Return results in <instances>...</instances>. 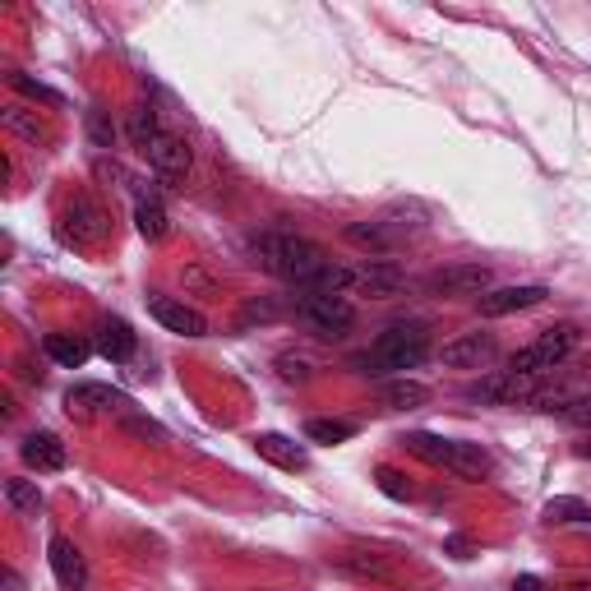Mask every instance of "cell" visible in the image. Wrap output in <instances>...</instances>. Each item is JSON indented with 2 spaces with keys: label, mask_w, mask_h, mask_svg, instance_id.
I'll list each match as a JSON object with an SVG mask.
<instances>
[{
  "label": "cell",
  "mask_w": 591,
  "mask_h": 591,
  "mask_svg": "<svg viewBox=\"0 0 591 591\" xmlns=\"http://www.w3.org/2000/svg\"><path fill=\"white\" fill-rule=\"evenodd\" d=\"M250 250L264 273H273L282 282H296L301 291H310L314 282L324 278V268L333 264L324 245L305 241V236H291V231H264V236H254Z\"/></svg>",
  "instance_id": "6da1fadb"
},
{
  "label": "cell",
  "mask_w": 591,
  "mask_h": 591,
  "mask_svg": "<svg viewBox=\"0 0 591 591\" xmlns=\"http://www.w3.org/2000/svg\"><path fill=\"white\" fill-rule=\"evenodd\" d=\"M430 356V324H421V319H402V324H388L379 338H374L370 351H361L356 356V370L361 374H407L416 370V365Z\"/></svg>",
  "instance_id": "7a4b0ae2"
},
{
  "label": "cell",
  "mask_w": 591,
  "mask_h": 591,
  "mask_svg": "<svg viewBox=\"0 0 591 591\" xmlns=\"http://www.w3.org/2000/svg\"><path fill=\"white\" fill-rule=\"evenodd\" d=\"M402 444H407L421 462H430V467H444V471H453V476H467V481H481L485 471H490V453H485L481 444H462V439L425 435V430L407 435Z\"/></svg>",
  "instance_id": "3957f363"
},
{
  "label": "cell",
  "mask_w": 591,
  "mask_h": 591,
  "mask_svg": "<svg viewBox=\"0 0 591 591\" xmlns=\"http://www.w3.org/2000/svg\"><path fill=\"white\" fill-rule=\"evenodd\" d=\"M582 333L573 324H555V328H545L536 342H527L522 351H513L508 356V370L513 374H550L555 365H564L573 351H578Z\"/></svg>",
  "instance_id": "277c9868"
},
{
  "label": "cell",
  "mask_w": 591,
  "mask_h": 591,
  "mask_svg": "<svg viewBox=\"0 0 591 591\" xmlns=\"http://www.w3.org/2000/svg\"><path fill=\"white\" fill-rule=\"evenodd\" d=\"M296 319L319 338H347L356 324V305L347 296H328V291H305L296 301Z\"/></svg>",
  "instance_id": "5b68a950"
},
{
  "label": "cell",
  "mask_w": 591,
  "mask_h": 591,
  "mask_svg": "<svg viewBox=\"0 0 591 591\" xmlns=\"http://www.w3.org/2000/svg\"><path fill=\"white\" fill-rule=\"evenodd\" d=\"M541 379L545 374H513V370H495L485 374L481 384L467 388L471 402H495V407H513V402H536L541 398Z\"/></svg>",
  "instance_id": "8992f818"
},
{
  "label": "cell",
  "mask_w": 591,
  "mask_h": 591,
  "mask_svg": "<svg viewBox=\"0 0 591 591\" xmlns=\"http://www.w3.org/2000/svg\"><path fill=\"white\" fill-rule=\"evenodd\" d=\"M425 287L435 291V296H485V291H490V268L485 264H444L425 278Z\"/></svg>",
  "instance_id": "52a82bcc"
},
{
  "label": "cell",
  "mask_w": 591,
  "mask_h": 591,
  "mask_svg": "<svg viewBox=\"0 0 591 591\" xmlns=\"http://www.w3.org/2000/svg\"><path fill=\"white\" fill-rule=\"evenodd\" d=\"M65 411L74 421H93V416H107V411H130V398L107 384H74L65 393Z\"/></svg>",
  "instance_id": "ba28073f"
},
{
  "label": "cell",
  "mask_w": 591,
  "mask_h": 591,
  "mask_svg": "<svg viewBox=\"0 0 591 591\" xmlns=\"http://www.w3.org/2000/svg\"><path fill=\"white\" fill-rule=\"evenodd\" d=\"M65 241L74 245H97L102 236H107V213L88 199V194H74L70 208H65Z\"/></svg>",
  "instance_id": "9c48e42d"
},
{
  "label": "cell",
  "mask_w": 591,
  "mask_h": 591,
  "mask_svg": "<svg viewBox=\"0 0 591 591\" xmlns=\"http://www.w3.org/2000/svg\"><path fill=\"white\" fill-rule=\"evenodd\" d=\"M550 291L541 282H522V287H495L481 296V314L485 319H499V314H518V310H531V305H541Z\"/></svg>",
  "instance_id": "30bf717a"
},
{
  "label": "cell",
  "mask_w": 591,
  "mask_h": 591,
  "mask_svg": "<svg viewBox=\"0 0 591 591\" xmlns=\"http://www.w3.org/2000/svg\"><path fill=\"white\" fill-rule=\"evenodd\" d=\"M148 310H153V319L167 328V333H181V338H204V333H208V319L194 310V305H185V301L153 296V305H148Z\"/></svg>",
  "instance_id": "8fae6325"
},
{
  "label": "cell",
  "mask_w": 591,
  "mask_h": 591,
  "mask_svg": "<svg viewBox=\"0 0 591 591\" xmlns=\"http://www.w3.org/2000/svg\"><path fill=\"white\" fill-rule=\"evenodd\" d=\"M47 559H51V573H56V582H61L65 591H84L88 564H84V555H79V545H74L70 536H51Z\"/></svg>",
  "instance_id": "7c38bea8"
},
{
  "label": "cell",
  "mask_w": 591,
  "mask_h": 591,
  "mask_svg": "<svg viewBox=\"0 0 591 591\" xmlns=\"http://www.w3.org/2000/svg\"><path fill=\"white\" fill-rule=\"evenodd\" d=\"M148 162H153L157 176H167V181H181L185 171H190V144H185L181 134L162 130V134H157V144L148 148Z\"/></svg>",
  "instance_id": "4fadbf2b"
},
{
  "label": "cell",
  "mask_w": 591,
  "mask_h": 591,
  "mask_svg": "<svg viewBox=\"0 0 591 591\" xmlns=\"http://www.w3.org/2000/svg\"><path fill=\"white\" fill-rule=\"evenodd\" d=\"M495 338L490 333H462V338H453V342H444V365H453V370H476V365H485L490 356H495Z\"/></svg>",
  "instance_id": "5bb4252c"
},
{
  "label": "cell",
  "mask_w": 591,
  "mask_h": 591,
  "mask_svg": "<svg viewBox=\"0 0 591 591\" xmlns=\"http://www.w3.org/2000/svg\"><path fill=\"white\" fill-rule=\"evenodd\" d=\"M19 453H24V462H28L33 471H65V462H70L65 444L51 435V430H37V435H28Z\"/></svg>",
  "instance_id": "9a60e30c"
},
{
  "label": "cell",
  "mask_w": 591,
  "mask_h": 591,
  "mask_svg": "<svg viewBox=\"0 0 591 591\" xmlns=\"http://www.w3.org/2000/svg\"><path fill=\"white\" fill-rule=\"evenodd\" d=\"M254 453H259L264 462H273V467H282V471H301L305 462H310L296 439L273 435V430H268V435H254Z\"/></svg>",
  "instance_id": "2e32d148"
},
{
  "label": "cell",
  "mask_w": 591,
  "mask_h": 591,
  "mask_svg": "<svg viewBox=\"0 0 591 591\" xmlns=\"http://www.w3.org/2000/svg\"><path fill=\"white\" fill-rule=\"evenodd\" d=\"M139 338H134V328L125 319H102L97 324V351L107 356V361H130Z\"/></svg>",
  "instance_id": "e0dca14e"
},
{
  "label": "cell",
  "mask_w": 591,
  "mask_h": 591,
  "mask_svg": "<svg viewBox=\"0 0 591 591\" xmlns=\"http://www.w3.org/2000/svg\"><path fill=\"white\" fill-rule=\"evenodd\" d=\"M402 282H407V278H402L393 264H365V268H356V282H351V287L384 301V296H398Z\"/></svg>",
  "instance_id": "ac0fdd59"
},
{
  "label": "cell",
  "mask_w": 591,
  "mask_h": 591,
  "mask_svg": "<svg viewBox=\"0 0 591 591\" xmlns=\"http://www.w3.org/2000/svg\"><path fill=\"white\" fill-rule=\"evenodd\" d=\"M379 398H384V407H393V411H416V407H425V402H430V388L402 374V379H388Z\"/></svg>",
  "instance_id": "d6986e66"
},
{
  "label": "cell",
  "mask_w": 591,
  "mask_h": 591,
  "mask_svg": "<svg viewBox=\"0 0 591 591\" xmlns=\"http://www.w3.org/2000/svg\"><path fill=\"white\" fill-rule=\"evenodd\" d=\"M47 356L56 365H65V370H79V365L93 356V347H88L84 338H74V333H51V338H47Z\"/></svg>",
  "instance_id": "ffe728a7"
},
{
  "label": "cell",
  "mask_w": 591,
  "mask_h": 591,
  "mask_svg": "<svg viewBox=\"0 0 591 591\" xmlns=\"http://www.w3.org/2000/svg\"><path fill=\"white\" fill-rule=\"evenodd\" d=\"M545 522H559V527H591V504L573 495H559L545 504Z\"/></svg>",
  "instance_id": "44dd1931"
},
{
  "label": "cell",
  "mask_w": 591,
  "mask_h": 591,
  "mask_svg": "<svg viewBox=\"0 0 591 591\" xmlns=\"http://www.w3.org/2000/svg\"><path fill=\"white\" fill-rule=\"evenodd\" d=\"M0 121H5V130H14L19 139H51L47 134V125L37 121V111H28V107H19V102H10V107H0Z\"/></svg>",
  "instance_id": "7402d4cb"
},
{
  "label": "cell",
  "mask_w": 591,
  "mask_h": 591,
  "mask_svg": "<svg viewBox=\"0 0 591 591\" xmlns=\"http://www.w3.org/2000/svg\"><path fill=\"white\" fill-rule=\"evenodd\" d=\"M134 227H139L144 241H162L167 236V208L157 204V199H139L134 204Z\"/></svg>",
  "instance_id": "603a6c76"
},
{
  "label": "cell",
  "mask_w": 591,
  "mask_h": 591,
  "mask_svg": "<svg viewBox=\"0 0 591 591\" xmlns=\"http://www.w3.org/2000/svg\"><path fill=\"white\" fill-rule=\"evenodd\" d=\"M5 504H10L14 513H24V518H37L47 499H42L37 481H5Z\"/></svg>",
  "instance_id": "cb8c5ba5"
},
{
  "label": "cell",
  "mask_w": 591,
  "mask_h": 591,
  "mask_svg": "<svg viewBox=\"0 0 591 591\" xmlns=\"http://www.w3.org/2000/svg\"><path fill=\"white\" fill-rule=\"evenodd\" d=\"M305 435H310L314 444H347V439L356 435V425H351V421H324V416H314V421L305 425Z\"/></svg>",
  "instance_id": "d4e9b609"
},
{
  "label": "cell",
  "mask_w": 591,
  "mask_h": 591,
  "mask_svg": "<svg viewBox=\"0 0 591 591\" xmlns=\"http://www.w3.org/2000/svg\"><path fill=\"white\" fill-rule=\"evenodd\" d=\"M157 134H162V125H157V116L148 107H139V111H130V139H134V148H153L157 144Z\"/></svg>",
  "instance_id": "484cf974"
},
{
  "label": "cell",
  "mask_w": 591,
  "mask_h": 591,
  "mask_svg": "<svg viewBox=\"0 0 591 591\" xmlns=\"http://www.w3.org/2000/svg\"><path fill=\"white\" fill-rule=\"evenodd\" d=\"M282 319V305L273 301V296H250V301L241 305V324H278Z\"/></svg>",
  "instance_id": "4316f807"
},
{
  "label": "cell",
  "mask_w": 591,
  "mask_h": 591,
  "mask_svg": "<svg viewBox=\"0 0 591 591\" xmlns=\"http://www.w3.org/2000/svg\"><path fill=\"white\" fill-rule=\"evenodd\" d=\"M342 568H347V573H356V578H374V582H388V578H393V568H388L384 559L361 555V550H356V555H347V559H342Z\"/></svg>",
  "instance_id": "83f0119b"
},
{
  "label": "cell",
  "mask_w": 591,
  "mask_h": 591,
  "mask_svg": "<svg viewBox=\"0 0 591 591\" xmlns=\"http://www.w3.org/2000/svg\"><path fill=\"white\" fill-rule=\"evenodd\" d=\"M10 84L19 88V93H24V97H33V102H47V107H61V102H65V97L56 93V88L37 84L33 74H24V70H14V74H10Z\"/></svg>",
  "instance_id": "f1b7e54d"
},
{
  "label": "cell",
  "mask_w": 591,
  "mask_h": 591,
  "mask_svg": "<svg viewBox=\"0 0 591 591\" xmlns=\"http://www.w3.org/2000/svg\"><path fill=\"white\" fill-rule=\"evenodd\" d=\"M278 379H287V384H310L314 365L305 361V356H291V351H282V356H278Z\"/></svg>",
  "instance_id": "f546056e"
},
{
  "label": "cell",
  "mask_w": 591,
  "mask_h": 591,
  "mask_svg": "<svg viewBox=\"0 0 591 591\" xmlns=\"http://www.w3.org/2000/svg\"><path fill=\"white\" fill-rule=\"evenodd\" d=\"M347 241H356V245H370V250H388V231H384V222H351L347 227Z\"/></svg>",
  "instance_id": "4dcf8cb0"
},
{
  "label": "cell",
  "mask_w": 591,
  "mask_h": 591,
  "mask_svg": "<svg viewBox=\"0 0 591 591\" xmlns=\"http://www.w3.org/2000/svg\"><path fill=\"white\" fill-rule=\"evenodd\" d=\"M374 481H379V490H384L388 499H398V504H407V499H411V485H407V476H402V471L379 467V471H374Z\"/></svg>",
  "instance_id": "1f68e13d"
},
{
  "label": "cell",
  "mask_w": 591,
  "mask_h": 591,
  "mask_svg": "<svg viewBox=\"0 0 591 591\" xmlns=\"http://www.w3.org/2000/svg\"><path fill=\"white\" fill-rule=\"evenodd\" d=\"M88 139H93V148L116 144V125L107 121V111H88Z\"/></svg>",
  "instance_id": "d6a6232c"
},
{
  "label": "cell",
  "mask_w": 591,
  "mask_h": 591,
  "mask_svg": "<svg viewBox=\"0 0 591 591\" xmlns=\"http://www.w3.org/2000/svg\"><path fill=\"white\" fill-rule=\"evenodd\" d=\"M559 416L578 430H591V398H573V402H559Z\"/></svg>",
  "instance_id": "836d02e7"
},
{
  "label": "cell",
  "mask_w": 591,
  "mask_h": 591,
  "mask_svg": "<svg viewBox=\"0 0 591 591\" xmlns=\"http://www.w3.org/2000/svg\"><path fill=\"white\" fill-rule=\"evenodd\" d=\"M125 430H130V435H139V439H157V444L167 439V430H162V425L148 421V416H134V411H125Z\"/></svg>",
  "instance_id": "e575fe53"
},
{
  "label": "cell",
  "mask_w": 591,
  "mask_h": 591,
  "mask_svg": "<svg viewBox=\"0 0 591 591\" xmlns=\"http://www.w3.org/2000/svg\"><path fill=\"white\" fill-rule=\"evenodd\" d=\"M513 591H550V582L536 578V573H522V578H513Z\"/></svg>",
  "instance_id": "d590c367"
},
{
  "label": "cell",
  "mask_w": 591,
  "mask_h": 591,
  "mask_svg": "<svg viewBox=\"0 0 591 591\" xmlns=\"http://www.w3.org/2000/svg\"><path fill=\"white\" fill-rule=\"evenodd\" d=\"M448 550H453V559H471V541H462V536H453Z\"/></svg>",
  "instance_id": "8d00e7d4"
},
{
  "label": "cell",
  "mask_w": 591,
  "mask_h": 591,
  "mask_svg": "<svg viewBox=\"0 0 591 591\" xmlns=\"http://www.w3.org/2000/svg\"><path fill=\"white\" fill-rule=\"evenodd\" d=\"M5 591H24V578H19V573H10V568H5Z\"/></svg>",
  "instance_id": "74e56055"
},
{
  "label": "cell",
  "mask_w": 591,
  "mask_h": 591,
  "mask_svg": "<svg viewBox=\"0 0 591 591\" xmlns=\"http://www.w3.org/2000/svg\"><path fill=\"white\" fill-rule=\"evenodd\" d=\"M578 453H582V458H591V439H587V444H578Z\"/></svg>",
  "instance_id": "f35d334b"
}]
</instances>
